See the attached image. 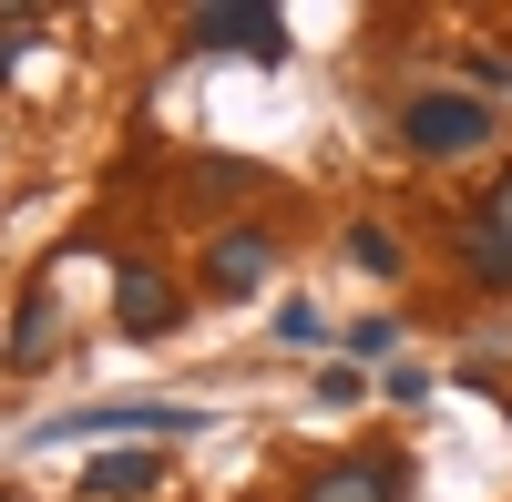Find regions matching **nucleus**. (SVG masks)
Returning a JSON list of instances; mask_svg holds the SVG:
<instances>
[{
	"mask_svg": "<svg viewBox=\"0 0 512 502\" xmlns=\"http://www.w3.org/2000/svg\"><path fill=\"white\" fill-rule=\"evenodd\" d=\"M205 410H185V400H93V410H62V421H41V441H72V431H154V441H175V431H195Z\"/></svg>",
	"mask_w": 512,
	"mask_h": 502,
	"instance_id": "7ed1b4c3",
	"label": "nucleus"
},
{
	"mask_svg": "<svg viewBox=\"0 0 512 502\" xmlns=\"http://www.w3.org/2000/svg\"><path fill=\"white\" fill-rule=\"evenodd\" d=\"M349 257H359L369 277H390V267H400V236H390V226H359V236H349Z\"/></svg>",
	"mask_w": 512,
	"mask_h": 502,
	"instance_id": "9b49d317",
	"label": "nucleus"
},
{
	"mask_svg": "<svg viewBox=\"0 0 512 502\" xmlns=\"http://www.w3.org/2000/svg\"><path fill=\"white\" fill-rule=\"evenodd\" d=\"M185 195H256V164H195Z\"/></svg>",
	"mask_w": 512,
	"mask_h": 502,
	"instance_id": "9d476101",
	"label": "nucleus"
},
{
	"mask_svg": "<svg viewBox=\"0 0 512 502\" xmlns=\"http://www.w3.org/2000/svg\"><path fill=\"white\" fill-rule=\"evenodd\" d=\"M113 318L134 328V339H164V328H175V287H164L154 267H123L113 277Z\"/></svg>",
	"mask_w": 512,
	"mask_h": 502,
	"instance_id": "423d86ee",
	"label": "nucleus"
},
{
	"mask_svg": "<svg viewBox=\"0 0 512 502\" xmlns=\"http://www.w3.org/2000/svg\"><path fill=\"white\" fill-rule=\"evenodd\" d=\"M390 349H400V328H390V318H359V339H349V359H390Z\"/></svg>",
	"mask_w": 512,
	"mask_h": 502,
	"instance_id": "ddd939ff",
	"label": "nucleus"
},
{
	"mask_svg": "<svg viewBox=\"0 0 512 502\" xmlns=\"http://www.w3.org/2000/svg\"><path fill=\"white\" fill-rule=\"evenodd\" d=\"M400 462H328L318 482H308V502H400Z\"/></svg>",
	"mask_w": 512,
	"mask_h": 502,
	"instance_id": "0eeeda50",
	"label": "nucleus"
},
{
	"mask_svg": "<svg viewBox=\"0 0 512 502\" xmlns=\"http://www.w3.org/2000/svg\"><path fill=\"white\" fill-rule=\"evenodd\" d=\"M185 41H195V52L287 62V11H277V0H205V11H185Z\"/></svg>",
	"mask_w": 512,
	"mask_h": 502,
	"instance_id": "f03ea898",
	"label": "nucleus"
},
{
	"mask_svg": "<svg viewBox=\"0 0 512 502\" xmlns=\"http://www.w3.org/2000/svg\"><path fill=\"white\" fill-rule=\"evenodd\" d=\"M267 277H277V236H256V226H226L216 246H205V287H216V298H256Z\"/></svg>",
	"mask_w": 512,
	"mask_h": 502,
	"instance_id": "39448f33",
	"label": "nucleus"
},
{
	"mask_svg": "<svg viewBox=\"0 0 512 502\" xmlns=\"http://www.w3.org/2000/svg\"><path fill=\"white\" fill-rule=\"evenodd\" d=\"M31 31H41V21H31V11H0V82H11V62H21V52H31Z\"/></svg>",
	"mask_w": 512,
	"mask_h": 502,
	"instance_id": "f8f14e48",
	"label": "nucleus"
},
{
	"mask_svg": "<svg viewBox=\"0 0 512 502\" xmlns=\"http://www.w3.org/2000/svg\"><path fill=\"white\" fill-rule=\"evenodd\" d=\"M461 257H472V277L492 287V298H512V175L461 216Z\"/></svg>",
	"mask_w": 512,
	"mask_h": 502,
	"instance_id": "20e7f679",
	"label": "nucleus"
},
{
	"mask_svg": "<svg viewBox=\"0 0 512 502\" xmlns=\"http://www.w3.org/2000/svg\"><path fill=\"white\" fill-rule=\"evenodd\" d=\"M359 390H369V369H359V359H349V369H318V400H328V410H338V400H359Z\"/></svg>",
	"mask_w": 512,
	"mask_h": 502,
	"instance_id": "4468645a",
	"label": "nucleus"
},
{
	"mask_svg": "<svg viewBox=\"0 0 512 502\" xmlns=\"http://www.w3.org/2000/svg\"><path fill=\"white\" fill-rule=\"evenodd\" d=\"M52 339H62V308H52V298H21V318H11V359L31 369V359L52 349Z\"/></svg>",
	"mask_w": 512,
	"mask_h": 502,
	"instance_id": "1a4fd4ad",
	"label": "nucleus"
},
{
	"mask_svg": "<svg viewBox=\"0 0 512 502\" xmlns=\"http://www.w3.org/2000/svg\"><path fill=\"white\" fill-rule=\"evenodd\" d=\"M400 134H410V154H482L492 134H502V113L482 103V93H410L400 103Z\"/></svg>",
	"mask_w": 512,
	"mask_h": 502,
	"instance_id": "f257e3e1",
	"label": "nucleus"
},
{
	"mask_svg": "<svg viewBox=\"0 0 512 502\" xmlns=\"http://www.w3.org/2000/svg\"><path fill=\"white\" fill-rule=\"evenodd\" d=\"M0 502H21V492H0Z\"/></svg>",
	"mask_w": 512,
	"mask_h": 502,
	"instance_id": "2eb2a0df",
	"label": "nucleus"
},
{
	"mask_svg": "<svg viewBox=\"0 0 512 502\" xmlns=\"http://www.w3.org/2000/svg\"><path fill=\"white\" fill-rule=\"evenodd\" d=\"M154 482H164L154 451H103V462H82V502H134V492H154Z\"/></svg>",
	"mask_w": 512,
	"mask_h": 502,
	"instance_id": "6e6552de",
	"label": "nucleus"
}]
</instances>
